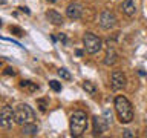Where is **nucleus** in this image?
Returning <instances> with one entry per match:
<instances>
[{"mask_svg": "<svg viewBox=\"0 0 147 138\" xmlns=\"http://www.w3.org/2000/svg\"><path fill=\"white\" fill-rule=\"evenodd\" d=\"M103 117H104V120H106V121H107L109 124L112 123V112H110V110H104Z\"/></svg>", "mask_w": 147, "mask_h": 138, "instance_id": "a211bd4d", "label": "nucleus"}, {"mask_svg": "<svg viewBox=\"0 0 147 138\" xmlns=\"http://www.w3.org/2000/svg\"><path fill=\"white\" fill-rule=\"evenodd\" d=\"M117 62V52L112 46L107 48V52H106V57H104V64L106 66H112V64Z\"/></svg>", "mask_w": 147, "mask_h": 138, "instance_id": "ddd939ff", "label": "nucleus"}, {"mask_svg": "<svg viewBox=\"0 0 147 138\" xmlns=\"http://www.w3.org/2000/svg\"><path fill=\"white\" fill-rule=\"evenodd\" d=\"M58 75L61 77L63 80H71V74H69V71H67V69H64V68L58 69Z\"/></svg>", "mask_w": 147, "mask_h": 138, "instance_id": "dca6fc26", "label": "nucleus"}, {"mask_svg": "<svg viewBox=\"0 0 147 138\" xmlns=\"http://www.w3.org/2000/svg\"><path fill=\"white\" fill-rule=\"evenodd\" d=\"M66 16L71 18V20H78L83 16V6L80 3H71L66 8Z\"/></svg>", "mask_w": 147, "mask_h": 138, "instance_id": "6e6552de", "label": "nucleus"}, {"mask_svg": "<svg viewBox=\"0 0 147 138\" xmlns=\"http://www.w3.org/2000/svg\"><path fill=\"white\" fill-rule=\"evenodd\" d=\"M123 135H124V137H127V138H132V137H133V133H132L130 131H127V129H126V131L123 132Z\"/></svg>", "mask_w": 147, "mask_h": 138, "instance_id": "aec40b11", "label": "nucleus"}, {"mask_svg": "<svg viewBox=\"0 0 147 138\" xmlns=\"http://www.w3.org/2000/svg\"><path fill=\"white\" fill-rule=\"evenodd\" d=\"M46 17H48V20L52 23V25H63V16L61 14H58L57 11H54V9H49L48 12H46Z\"/></svg>", "mask_w": 147, "mask_h": 138, "instance_id": "9b49d317", "label": "nucleus"}, {"mask_svg": "<svg viewBox=\"0 0 147 138\" xmlns=\"http://www.w3.org/2000/svg\"><path fill=\"white\" fill-rule=\"evenodd\" d=\"M22 133L25 137H35L38 133V126L34 123H28V124H23V129H22Z\"/></svg>", "mask_w": 147, "mask_h": 138, "instance_id": "f8f14e48", "label": "nucleus"}, {"mask_svg": "<svg viewBox=\"0 0 147 138\" xmlns=\"http://www.w3.org/2000/svg\"><path fill=\"white\" fill-rule=\"evenodd\" d=\"M0 26H2V22H0Z\"/></svg>", "mask_w": 147, "mask_h": 138, "instance_id": "b1692460", "label": "nucleus"}, {"mask_svg": "<svg viewBox=\"0 0 147 138\" xmlns=\"http://www.w3.org/2000/svg\"><path fill=\"white\" fill-rule=\"evenodd\" d=\"M146 132H147V131H146Z\"/></svg>", "mask_w": 147, "mask_h": 138, "instance_id": "393cba45", "label": "nucleus"}, {"mask_svg": "<svg viewBox=\"0 0 147 138\" xmlns=\"http://www.w3.org/2000/svg\"><path fill=\"white\" fill-rule=\"evenodd\" d=\"M110 124L104 120V117H94V135H101L103 132L107 131Z\"/></svg>", "mask_w": 147, "mask_h": 138, "instance_id": "1a4fd4ad", "label": "nucleus"}, {"mask_svg": "<svg viewBox=\"0 0 147 138\" xmlns=\"http://www.w3.org/2000/svg\"><path fill=\"white\" fill-rule=\"evenodd\" d=\"M113 106H115V110H117V115H118L119 121H121L123 124H129L133 120L132 103L126 98V97H123V95L115 97Z\"/></svg>", "mask_w": 147, "mask_h": 138, "instance_id": "f257e3e1", "label": "nucleus"}, {"mask_svg": "<svg viewBox=\"0 0 147 138\" xmlns=\"http://www.w3.org/2000/svg\"><path fill=\"white\" fill-rule=\"evenodd\" d=\"M121 9L123 12L129 17H133L136 14V5H135V0H124L123 5H121Z\"/></svg>", "mask_w": 147, "mask_h": 138, "instance_id": "9d476101", "label": "nucleus"}, {"mask_svg": "<svg viewBox=\"0 0 147 138\" xmlns=\"http://www.w3.org/2000/svg\"><path fill=\"white\" fill-rule=\"evenodd\" d=\"M14 121V109L11 106H3L0 109V127L3 129H9L12 126Z\"/></svg>", "mask_w": 147, "mask_h": 138, "instance_id": "39448f33", "label": "nucleus"}, {"mask_svg": "<svg viewBox=\"0 0 147 138\" xmlns=\"http://www.w3.org/2000/svg\"><path fill=\"white\" fill-rule=\"evenodd\" d=\"M5 74H8V75H16V71H14V69H11V68H8L6 71H5Z\"/></svg>", "mask_w": 147, "mask_h": 138, "instance_id": "412c9836", "label": "nucleus"}, {"mask_svg": "<svg viewBox=\"0 0 147 138\" xmlns=\"http://www.w3.org/2000/svg\"><path fill=\"white\" fill-rule=\"evenodd\" d=\"M37 103H38V106H40V110H41V112H45V110H46V101H45V100H38Z\"/></svg>", "mask_w": 147, "mask_h": 138, "instance_id": "6ab92c4d", "label": "nucleus"}, {"mask_svg": "<svg viewBox=\"0 0 147 138\" xmlns=\"http://www.w3.org/2000/svg\"><path fill=\"white\" fill-rule=\"evenodd\" d=\"M58 39L61 40L63 43H66V41H67V39H66V35H64V34H60V35H58Z\"/></svg>", "mask_w": 147, "mask_h": 138, "instance_id": "4be33fe9", "label": "nucleus"}, {"mask_svg": "<svg viewBox=\"0 0 147 138\" xmlns=\"http://www.w3.org/2000/svg\"><path fill=\"white\" fill-rule=\"evenodd\" d=\"M69 126H71V133L72 137H81L84 131L87 129V115L83 110H75L71 115V121H69Z\"/></svg>", "mask_w": 147, "mask_h": 138, "instance_id": "f03ea898", "label": "nucleus"}, {"mask_svg": "<svg viewBox=\"0 0 147 138\" xmlns=\"http://www.w3.org/2000/svg\"><path fill=\"white\" fill-rule=\"evenodd\" d=\"M83 45H84V49L87 54L94 55L98 54L101 49H103V41H101L100 37H96L94 32H86L83 35Z\"/></svg>", "mask_w": 147, "mask_h": 138, "instance_id": "20e7f679", "label": "nucleus"}, {"mask_svg": "<svg viewBox=\"0 0 147 138\" xmlns=\"http://www.w3.org/2000/svg\"><path fill=\"white\" fill-rule=\"evenodd\" d=\"M20 87L22 89H25V91H28V92H35V91H38V86L35 85V83H32V81H29V80H23V81H20Z\"/></svg>", "mask_w": 147, "mask_h": 138, "instance_id": "4468645a", "label": "nucleus"}, {"mask_svg": "<svg viewBox=\"0 0 147 138\" xmlns=\"http://www.w3.org/2000/svg\"><path fill=\"white\" fill-rule=\"evenodd\" d=\"M110 85H112V89H115V91L124 89L127 85V78L121 71H113L112 77H110Z\"/></svg>", "mask_w": 147, "mask_h": 138, "instance_id": "0eeeda50", "label": "nucleus"}, {"mask_svg": "<svg viewBox=\"0 0 147 138\" xmlns=\"http://www.w3.org/2000/svg\"><path fill=\"white\" fill-rule=\"evenodd\" d=\"M48 2H52V3H55V2H58V0H48Z\"/></svg>", "mask_w": 147, "mask_h": 138, "instance_id": "5701e85b", "label": "nucleus"}, {"mask_svg": "<svg viewBox=\"0 0 147 138\" xmlns=\"http://www.w3.org/2000/svg\"><path fill=\"white\" fill-rule=\"evenodd\" d=\"M35 120V114L29 104H18L14 109V121L16 124H28V123H34Z\"/></svg>", "mask_w": 147, "mask_h": 138, "instance_id": "7ed1b4c3", "label": "nucleus"}, {"mask_svg": "<svg viewBox=\"0 0 147 138\" xmlns=\"http://www.w3.org/2000/svg\"><path fill=\"white\" fill-rule=\"evenodd\" d=\"M49 86L52 87L55 92H60V91H61V85H60L57 80H51V81H49Z\"/></svg>", "mask_w": 147, "mask_h": 138, "instance_id": "f3484780", "label": "nucleus"}, {"mask_svg": "<svg viewBox=\"0 0 147 138\" xmlns=\"http://www.w3.org/2000/svg\"><path fill=\"white\" fill-rule=\"evenodd\" d=\"M83 89H84L89 95H94L96 92V87H95V85L92 81H84V83H83Z\"/></svg>", "mask_w": 147, "mask_h": 138, "instance_id": "2eb2a0df", "label": "nucleus"}, {"mask_svg": "<svg viewBox=\"0 0 147 138\" xmlns=\"http://www.w3.org/2000/svg\"><path fill=\"white\" fill-rule=\"evenodd\" d=\"M98 23L103 29L109 31V29H112V28H115V25H117V17H115V14L112 11H103L100 14Z\"/></svg>", "mask_w": 147, "mask_h": 138, "instance_id": "423d86ee", "label": "nucleus"}]
</instances>
